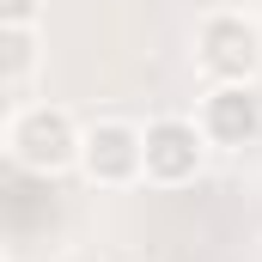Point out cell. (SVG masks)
<instances>
[{
  "instance_id": "cell-7",
  "label": "cell",
  "mask_w": 262,
  "mask_h": 262,
  "mask_svg": "<svg viewBox=\"0 0 262 262\" xmlns=\"http://www.w3.org/2000/svg\"><path fill=\"white\" fill-rule=\"evenodd\" d=\"M37 18V0H0V25H31Z\"/></svg>"
},
{
  "instance_id": "cell-4",
  "label": "cell",
  "mask_w": 262,
  "mask_h": 262,
  "mask_svg": "<svg viewBox=\"0 0 262 262\" xmlns=\"http://www.w3.org/2000/svg\"><path fill=\"white\" fill-rule=\"evenodd\" d=\"M201 152H207V128L201 122H183V116L146 122V177L152 183H189L201 171Z\"/></svg>"
},
{
  "instance_id": "cell-6",
  "label": "cell",
  "mask_w": 262,
  "mask_h": 262,
  "mask_svg": "<svg viewBox=\"0 0 262 262\" xmlns=\"http://www.w3.org/2000/svg\"><path fill=\"white\" fill-rule=\"evenodd\" d=\"M31 67H37V37H31V25H0V79H6V85H25Z\"/></svg>"
},
{
  "instance_id": "cell-3",
  "label": "cell",
  "mask_w": 262,
  "mask_h": 262,
  "mask_svg": "<svg viewBox=\"0 0 262 262\" xmlns=\"http://www.w3.org/2000/svg\"><path fill=\"white\" fill-rule=\"evenodd\" d=\"M79 165L92 183H134L146 171V134L128 122H92L85 146H79Z\"/></svg>"
},
{
  "instance_id": "cell-1",
  "label": "cell",
  "mask_w": 262,
  "mask_h": 262,
  "mask_svg": "<svg viewBox=\"0 0 262 262\" xmlns=\"http://www.w3.org/2000/svg\"><path fill=\"white\" fill-rule=\"evenodd\" d=\"M6 146H12V159L25 165V171H67L73 159H79V146H85V134L73 128V116L55 110V104H31V110H18L12 122H6Z\"/></svg>"
},
{
  "instance_id": "cell-5",
  "label": "cell",
  "mask_w": 262,
  "mask_h": 262,
  "mask_svg": "<svg viewBox=\"0 0 262 262\" xmlns=\"http://www.w3.org/2000/svg\"><path fill=\"white\" fill-rule=\"evenodd\" d=\"M201 128H207V140H220V146H250V140L262 134V98H256V85L220 79V85L201 98Z\"/></svg>"
},
{
  "instance_id": "cell-2",
  "label": "cell",
  "mask_w": 262,
  "mask_h": 262,
  "mask_svg": "<svg viewBox=\"0 0 262 262\" xmlns=\"http://www.w3.org/2000/svg\"><path fill=\"white\" fill-rule=\"evenodd\" d=\"M201 67L213 73V79H232V85H250L262 67V31L250 18H238V12H220V18H207L201 25Z\"/></svg>"
}]
</instances>
